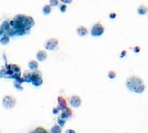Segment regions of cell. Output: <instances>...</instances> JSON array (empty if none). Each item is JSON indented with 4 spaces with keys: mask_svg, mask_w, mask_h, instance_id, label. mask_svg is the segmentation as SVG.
Wrapping results in <instances>:
<instances>
[{
    "mask_svg": "<svg viewBox=\"0 0 148 133\" xmlns=\"http://www.w3.org/2000/svg\"><path fill=\"white\" fill-rule=\"evenodd\" d=\"M144 84L143 80L138 76H131L130 78L127 79V87L128 88L129 90L133 92L134 89L138 86V85Z\"/></svg>",
    "mask_w": 148,
    "mask_h": 133,
    "instance_id": "1",
    "label": "cell"
},
{
    "mask_svg": "<svg viewBox=\"0 0 148 133\" xmlns=\"http://www.w3.org/2000/svg\"><path fill=\"white\" fill-rule=\"evenodd\" d=\"M16 104H17L16 99L12 96H5L3 99V106L5 107V109H12L15 107Z\"/></svg>",
    "mask_w": 148,
    "mask_h": 133,
    "instance_id": "2",
    "label": "cell"
},
{
    "mask_svg": "<svg viewBox=\"0 0 148 133\" xmlns=\"http://www.w3.org/2000/svg\"><path fill=\"white\" fill-rule=\"evenodd\" d=\"M104 27L101 25L100 24H94L92 28H91V35L93 36H95V37H98V36H100L104 33Z\"/></svg>",
    "mask_w": 148,
    "mask_h": 133,
    "instance_id": "3",
    "label": "cell"
},
{
    "mask_svg": "<svg viewBox=\"0 0 148 133\" xmlns=\"http://www.w3.org/2000/svg\"><path fill=\"white\" fill-rule=\"evenodd\" d=\"M58 47V41L55 38H50L45 43V48L49 50L56 49Z\"/></svg>",
    "mask_w": 148,
    "mask_h": 133,
    "instance_id": "4",
    "label": "cell"
},
{
    "mask_svg": "<svg viewBox=\"0 0 148 133\" xmlns=\"http://www.w3.org/2000/svg\"><path fill=\"white\" fill-rule=\"evenodd\" d=\"M70 104H71L72 106L74 107V108H77V107H79L80 105L81 104V98L79 96H76V95H74V96H72L71 99H70Z\"/></svg>",
    "mask_w": 148,
    "mask_h": 133,
    "instance_id": "5",
    "label": "cell"
},
{
    "mask_svg": "<svg viewBox=\"0 0 148 133\" xmlns=\"http://www.w3.org/2000/svg\"><path fill=\"white\" fill-rule=\"evenodd\" d=\"M47 56H48V55H47L45 50H39L36 54V59L40 62H44L47 59Z\"/></svg>",
    "mask_w": 148,
    "mask_h": 133,
    "instance_id": "6",
    "label": "cell"
},
{
    "mask_svg": "<svg viewBox=\"0 0 148 133\" xmlns=\"http://www.w3.org/2000/svg\"><path fill=\"white\" fill-rule=\"evenodd\" d=\"M71 116H72V111L67 107L66 109H64L62 112V114H61V117H60V118L63 119H68V118H70Z\"/></svg>",
    "mask_w": 148,
    "mask_h": 133,
    "instance_id": "7",
    "label": "cell"
},
{
    "mask_svg": "<svg viewBox=\"0 0 148 133\" xmlns=\"http://www.w3.org/2000/svg\"><path fill=\"white\" fill-rule=\"evenodd\" d=\"M76 32L77 34L79 35L80 36H85L88 35V33H89V31H88V28H85L84 26H80L77 28L76 29Z\"/></svg>",
    "mask_w": 148,
    "mask_h": 133,
    "instance_id": "8",
    "label": "cell"
},
{
    "mask_svg": "<svg viewBox=\"0 0 148 133\" xmlns=\"http://www.w3.org/2000/svg\"><path fill=\"white\" fill-rule=\"evenodd\" d=\"M57 100H58V104H59V106L62 108V110H64V109H66L67 108V102H66V100H65V99L63 97H58V99H57Z\"/></svg>",
    "mask_w": 148,
    "mask_h": 133,
    "instance_id": "9",
    "label": "cell"
},
{
    "mask_svg": "<svg viewBox=\"0 0 148 133\" xmlns=\"http://www.w3.org/2000/svg\"><path fill=\"white\" fill-rule=\"evenodd\" d=\"M28 66H29V68L31 69V70H36L39 66L38 62H36V61H30L29 62V64H28Z\"/></svg>",
    "mask_w": 148,
    "mask_h": 133,
    "instance_id": "10",
    "label": "cell"
},
{
    "mask_svg": "<svg viewBox=\"0 0 148 133\" xmlns=\"http://www.w3.org/2000/svg\"><path fill=\"white\" fill-rule=\"evenodd\" d=\"M137 11H138V13L139 15H145L146 12L148 11V9H147V7H146V6L141 5L140 6H138V10H137Z\"/></svg>",
    "mask_w": 148,
    "mask_h": 133,
    "instance_id": "11",
    "label": "cell"
},
{
    "mask_svg": "<svg viewBox=\"0 0 148 133\" xmlns=\"http://www.w3.org/2000/svg\"><path fill=\"white\" fill-rule=\"evenodd\" d=\"M144 91H145V85L144 84H141V85H138L135 89H134V93H144Z\"/></svg>",
    "mask_w": 148,
    "mask_h": 133,
    "instance_id": "12",
    "label": "cell"
},
{
    "mask_svg": "<svg viewBox=\"0 0 148 133\" xmlns=\"http://www.w3.org/2000/svg\"><path fill=\"white\" fill-rule=\"evenodd\" d=\"M51 12V6L49 5H46L43 7V13L44 15H49Z\"/></svg>",
    "mask_w": 148,
    "mask_h": 133,
    "instance_id": "13",
    "label": "cell"
},
{
    "mask_svg": "<svg viewBox=\"0 0 148 133\" xmlns=\"http://www.w3.org/2000/svg\"><path fill=\"white\" fill-rule=\"evenodd\" d=\"M9 43H10V38H9L8 36H3V37L0 39V43L3 44V45H6V44H8Z\"/></svg>",
    "mask_w": 148,
    "mask_h": 133,
    "instance_id": "14",
    "label": "cell"
},
{
    "mask_svg": "<svg viewBox=\"0 0 148 133\" xmlns=\"http://www.w3.org/2000/svg\"><path fill=\"white\" fill-rule=\"evenodd\" d=\"M31 81H32V84H33L34 86H41L43 84V80H42V78H36Z\"/></svg>",
    "mask_w": 148,
    "mask_h": 133,
    "instance_id": "15",
    "label": "cell"
},
{
    "mask_svg": "<svg viewBox=\"0 0 148 133\" xmlns=\"http://www.w3.org/2000/svg\"><path fill=\"white\" fill-rule=\"evenodd\" d=\"M62 128L60 125H54L51 129V133H61Z\"/></svg>",
    "mask_w": 148,
    "mask_h": 133,
    "instance_id": "16",
    "label": "cell"
},
{
    "mask_svg": "<svg viewBox=\"0 0 148 133\" xmlns=\"http://www.w3.org/2000/svg\"><path fill=\"white\" fill-rule=\"evenodd\" d=\"M25 25H28V26H32L34 24V21L33 19H32V17H26V18H25Z\"/></svg>",
    "mask_w": 148,
    "mask_h": 133,
    "instance_id": "17",
    "label": "cell"
},
{
    "mask_svg": "<svg viewBox=\"0 0 148 133\" xmlns=\"http://www.w3.org/2000/svg\"><path fill=\"white\" fill-rule=\"evenodd\" d=\"M25 18H26V16H24V15H17L16 17H15V20L16 21H18V22H21V23H23V22L25 20Z\"/></svg>",
    "mask_w": 148,
    "mask_h": 133,
    "instance_id": "18",
    "label": "cell"
},
{
    "mask_svg": "<svg viewBox=\"0 0 148 133\" xmlns=\"http://www.w3.org/2000/svg\"><path fill=\"white\" fill-rule=\"evenodd\" d=\"M10 27V24H9V22L5 21L4 23H3V24H2V28L3 29H5V30H9Z\"/></svg>",
    "mask_w": 148,
    "mask_h": 133,
    "instance_id": "19",
    "label": "cell"
},
{
    "mask_svg": "<svg viewBox=\"0 0 148 133\" xmlns=\"http://www.w3.org/2000/svg\"><path fill=\"white\" fill-rule=\"evenodd\" d=\"M116 76H117V74H116V73H115L114 71L111 70V71L108 72V78L111 79V80H113V79H115V78H116Z\"/></svg>",
    "mask_w": 148,
    "mask_h": 133,
    "instance_id": "20",
    "label": "cell"
},
{
    "mask_svg": "<svg viewBox=\"0 0 148 133\" xmlns=\"http://www.w3.org/2000/svg\"><path fill=\"white\" fill-rule=\"evenodd\" d=\"M58 122V125H60L61 127H62V126H64L65 125V123H66V120L63 119H61V118H59L57 120Z\"/></svg>",
    "mask_w": 148,
    "mask_h": 133,
    "instance_id": "21",
    "label": "cell"
},
{
    "mask_svg": "<svg viewBox=\"0 0 148 133\" xmlns=\"http://www.w3.org/2000/svg\"><path fill=\"white\" fill-rule=\"evenodd\" d=\"M59 4L58 0H49V5L50 6H57Z\"/></svg>",
    "mask_w": 148,
    "mask_h": 133,
    "instance_id": "22",
    "label": "cell"
},
{
    "mask_svg": "<svg viewBox=\"0 0 148 133\" xmlns=\"http://www.w3.org/2000/svg\"><path fill=\"white\" fill-rule=\"evenodd\" d=\"M66 10H67V5H64V4H62V5H60V10L62 12V13H64L66 11Z\"/></svg>",
    "mask_w": 148,
    "mask_h": 133,
    "instance_id": "23",
    "label": "cell"
},
{
    "mask_svg": "<svg viewBox=\"0 0 148 133\" xmlns=\"http://www.w3.org/2000/svg\"><path fill=\"white\" fill-rule=\"evenodd\" d=\"M35 133H47V131L43 128H40V127H39V128L36 129V131H35Z\"/></svg>",
    "mask_w": 148,
    "mask_h": 133,
    "instance_id": "24",
    "label": "cell"
},
{
    "mask_svg": "<svg viewBox=\"0 0 148 133\" xmlns=\"http://www.w3.org/2000/svg\"><path fill=\"white\" fill-rule=\"evenodd\" d=\"M13 71L16 72V73H20V68L18 67V66L13 65Z\"/></svg>",
    "mask_w": 148,
    "mask_h": 133,
    "instance_id": "25",
    "label": "cell"
},
{
    "mask_svg": "<svg viewBox=\"0 0 148 133\" xmlns=\"http://www.w3.org/2000/svg\"><path fill=\"white\" fill-rule=\"evenodd\" d=\"M60 109H61V107H56V108H54L53 109V113L54 114H57L58 113V112L60 111Z\"/></svg>",
    "mask_w": 148,
    "mask_h": 133,
    "instance_id": "26",
    "label": "cell"
},
{
    "mask_svg": "<svg viewBox=\"0 0 148 133\" xmlns=\"http://www.w3.org/2000/svg\"><path fill=\"white\" fill-rule=\"evenodd\" d=\"M13 78H15L16 80H18L20 79V73H16V74L13 75Z\"/></svg>",
    "mask_w": 148,
    "mask_h": 133,
    "instance_id": "27",
    "label": "cell"
},
{
    "mask_svg": "<svg viewBox=\"0 0 148 133\" xmlns=\"http://www.w3.org/2000/svg\"><path fill=\"white\" fill-rule=\"evenodd\" d=\"M63 4H71L73 2V0H61Z\"/></svg>",
    "mask_w": 148,
    "mask_h": 133,
    "instance_id": "28",
    "label": "cell"
},
{
    "mask_svg": "<svg viewBox=\"0 0 148 133\" xmlns=\"http://www.w3.org/2000/svg\"><path fill=\"white\" fill-rule=\"evenodd\" d=\"M109 17L111 19H114L115 17H116V14H115V13H113H113H110V14H109Z\"/></svg>",
    "mask_w": 148,
    "mask_h": 133,
    "instance_id": "29",
    "label": "cell"
},
{
    "mask_svg": "<svg viewBox=\"0 0 148 133\" xmlns=\"http://www.w3.org/2000/svg\"><path fill=\"white\" fill-rule=\"evenodd\" d=\"M4 73H5V71L4 69H1V70H0V77H3V76H4Z\"/></svg>",
    "mask_w": 148,
    "mask_h": 133,
    "instance_id": "30",
    "label": "cell"
},
{
    "mask_svg": "<svg viewBox=\"0 0 148 133\" xmlns=\"http://www.w3.org/2000/svg\"><path fill=\"white\" fill-rule=\"evenodd\" d=\"M65 133H75V131H73V130H67L65 131Z\"/></svg>",
    "mask_w": 148,
    "mask_h": 133,
    "instance_id": "31",
    "label": "cell"
},
{
    "mask_svg": "<svg viewBox=\"0 0 148 133\" xmlns=\"http://www.w3.org/2000/svg\"><path fill=\"white\" fill-rule=\"evenodd\" d=\"M3 32H2V29H1V28H0V34H2Z\"/></svg>",
    "mask_w": 148,
    "mask_h": 133,
    "instance_id": "32",
    "label": "cell"
},
{
    "mask_svg": "<svg viewBox=\"0 0 148 133\" xmlns=\"http://www.w3.org/2000/svg\"><path fill=\"white\" fill-rule=\"evenodd\" d=\"M0 133H1V131H0Z\"/></svg>",
    "mask_w": 148,
    "mask_h": 133,
    "instance_id": "33",
    "label": "cell"
}]
</instances>
